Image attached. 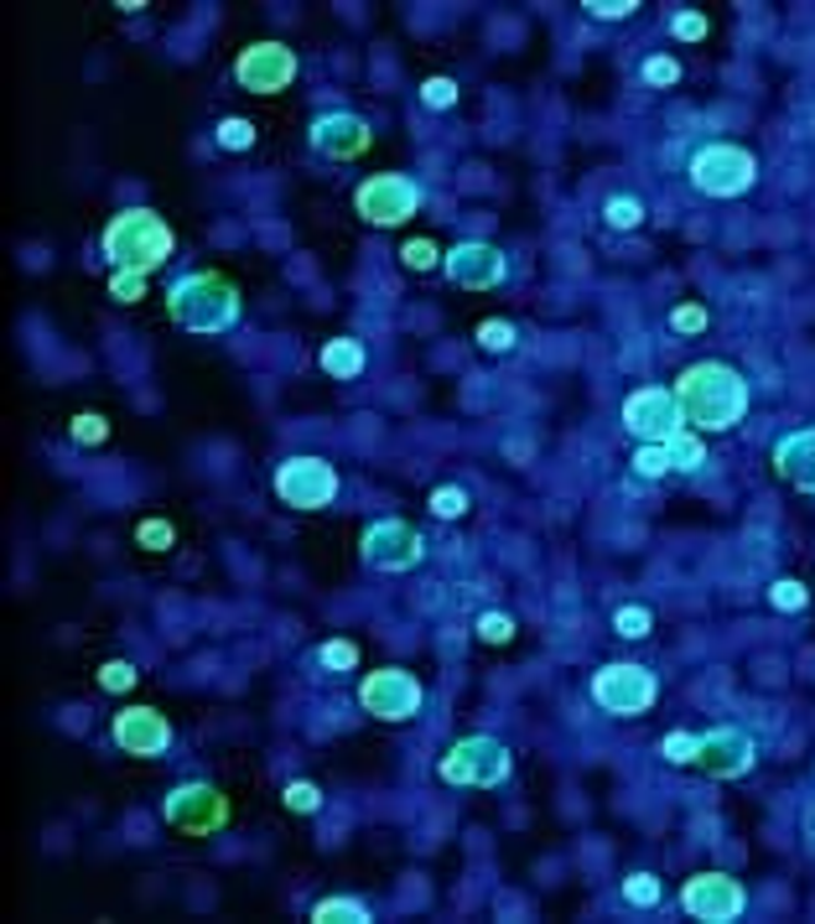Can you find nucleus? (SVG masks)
I'll return each mask as SVG.
<instances>
[{
  "label": "nucleus",
  "instance_id": "16",
  "mask_svg": "<svg viewBox=\"0 0 815 924\" xmlns=\"http://www.w3.org/2000/svg\"><path fill=\"white\" fill-rule=\"evenodd\" d=\"M307 141H312V151L327 156V161H359V156L374 146V130H369V120L353 115V109H327V115L312 120Z\"/></svg>",
  "mask_w": 815,
  "mask_h": 924
},
{
  "label": "nucleus",
  "instance_id": "21",
  "mask_svg": "<svg viewBox=\"0 0 815 924\" xmlns=\"http://www.w3.org/2000/svg\"><path fill=\"white\" fill-rule=\"evenodd\" d=\"M312 924H374V909L353 893H327L312 903Z\"/></svg>",
  "mask_w": 815,
  "mask_h": 924
},
{
  "label": "nucleus",
  "instance_id": "28",
  "mask_svg": "<svg viewBox=\"0 0 815 924\" xmlns=\"http://www.w3.org/2000/svg\"><path fill=\"white\" fill-rule=\"evenodd\" d=\"M769 602L779 608V613H805V608H811V587L794 581V577H779L769 587Z\"/></svg>",
  "mask_w": 815,
  "mask_h": 924
},
{
  "label": "nucleus",
  "instance_id": "40",
  "mask_svg": "<svg viewBox=\"0 0 815 924\" xmlns=\"http://www.w3.org/2000/svg\"><path fill=\"white\" fill-rule=\"evenodd\" d=\"M670 37H675V43H702V37H707V16H702V11H675V16H670Z\"/></svg>",
  "mask_w": 815,
  "mask_h": 924
},
{
  "label": "nucleus",
  "instance_id": "9",
  "mask_svg": "<svg viewBox=\"0 0 815 924\" xmlns=\"http://www.w3.org/2000/svg\"><path fill=\"white\" fill-rule=\"evenodd\" d=\"M297 73H301L297 47H286L280 37L250 43L235 58V84L244 88V94H280V88L297 84Z\"/></svg>",
  "mask_w": 815,
  "mask_h": 924
},
{
  "label": "nucleus",
  "instance_id": "32",
  "mask_svg": "<svg viewBox=\"0 0 815 924\" xmlns=\"http://www.w3.org/2000/svg\"><path fill=\"white\" fill-rule=\"evenodd\" d=\"M280 800H286V811H297V816H317L322 811V790L312 784V779H291Z\"/></svg>",
  "mask_w": 815,
  "mask_h": 924
},
{
  "label": "nucleus",
  "instance_id": "2",
  "mask_svg": "<svg viewBox=\"0 0 815 924\" xmlns=\"http://www.w3.org/2000/svg\"><path fill=\"white\" fill-rule=\"evenodd\" d=\"M167 317L193 338H224L244 317V297L229 276L218 271H188L167 286Z\"/></svg>",
  "mask_w": 815,
  "mask_h": 924
},
{
  "label": "nucleus",
  "instance_id": "20",
  "mask_svg": "<svg viewBox=\"0 0 815 924\" xmlns=\"http://www.w3.org/2000/svg\"><path fill=\"white\" fill-rule=\"evenodd\" d=\"M317 364L327 380H359L369 364V353L359 338H327V344L317 348Z\"/></svg>",
  "mask_w": 815,
  "mask_h": 924
},
{
  "label": "nucleus",
  "instance_id": "4",
  "mask_svg": "<svg viewBox=\"0 0 815 924\" xmlns=\"http://www.w3.org/2000/svg\"><path fill=\"white\" fill-rule=\"evenodd\" d=\"M515 769V758L510 748L489 737V732H472V737H457L447 753H442V764H436V779L442 784H463V790H494L504 784Z\"/></svg>",
  "mask_w": 815,
  "mask_h": 924
},
{
  "label": "nucleus",
  "instance_id": "33",
  "mask_svg": "<svg viewBox=\"0 0 815 924\" xmlns=\"http://www.w3.org/2000/svg\"><path fill=\"white\" fill-rule=\"evenodd\" d=\"M660 753H666V764H696L702 732H666V737H660Z\"/></svg>",
  "mask_w": 815,
  "mask_h": 924
},
{
  "label": "nucleus",
  "instance_id": "25",
  "mask_svg": "<svg viewBox=\"0 0 815 924\" xmlns=\"http://www.w3.org/2000/svg\"><path fill=\"white\" fill-rule=\"evenodd\" d=\"M68 436H73L79 447H99V442H109V421L99 410H79V416L68 421Z\"/></svg>",
  "mask_w": 815,
  "mask_h": 924
},
{
  "label": "nucleus",
  "instance_id": "24",
  "mask_svg": "<svg viewBox=\"0 0 815 924\" xmlns=\"http://www.w3.org/2000/svg\"><path fill=\"white\" fill-rule=\"evenodd\" d=\"M602 224H608V229H639V224H644V203H639V197H628V193L608 197V203H602Z\"/></svg>",
  "mask_w": 815,
  "mask_h": 924
},
{
  "label": "nucleus",
  "instance_id": "7",
  "mask_svg": "<svg viewBox=\"0 0 815 924\" xmlns=\"http://www.w3.org/2000/svg\"><path fill=\"white\" fill-rule=\"evenodd\" d=\"M353 208L374 229H400V224H410L421 214V182H410L406 172H374L359 182Z\"/></svg>",
  "mask_w": 815,
  "mask_h": 924
},
{
  "label": "nucleus",
  "instance_id": "1",
  "mask_svg": "<svg viewBox=\"0 0 815 924\" xmlns=\"http://www.w3.org/2000/svg\"><path fill=\"white\" fill-rule=\"evenodd\" d=\"M670 389H675L691 431H732L748 416V400H753L748 380L732 364H722V359H702V364L681 369V380Z\"/></svg>",
  "mask_w": 815,
  "mask_h": 924
},
{
  "label": "nucleus",
  "instance_id": "23",
  "mask_svg": "<svg viewBox=\"0 0 815 924\" xmlns=\"http://www.w3.org/2000/svg\"><path fill=\"white\" fill-rule=\"evenodd\" d=\"M468 504H472L468 489H457V483H436V489L427 494V509L436 519H463L468 515Z\"/></svg>",
  "mask_w": 815,
  "mask_h": 924
},
{
  "label": "nucleus",
  "instance_id": "30",
  "mask_svg": "<svg viewBox=\"0 0 815 924\" xmlns=\"http://www.w3.org/2000/svg\"><path fill=\"white\" fill-rule=\"evenodd\" d=\"M634 473L649 478V483H655V478H666V473H675V468H670V452L660 447V442H639V452H634Z\"/></svg>",
  "mask_w": 815,
  "mask_h": 924
},
{
  "label": "nucleus",
  "instance_id": "27",
  "mask_svg": "<svg viewBox=\"0 0 815 924\" xmlns=\"http://www.w3.org/2000/svg\"><path fill=\"white\" fill-rule=\"evenodd\" d=\"M623 899L634 903V909H655V903L666 899V888H660L655 873H628V878H623Z\"/></svg>",
  "mask_w": 815,
  "mask_h": 924
},
{
  "label": "nucleus",
  "instance_id": "6",
  "mask_svg": "<svg viewBox=\"0 0 815 924\" xmlns=\"http://www.w3.org/2000/svg\"><path fill=\"white\" fill-rule=\"evenodd\" d=\"M276 499L286 509H301V515H312V509H327L338 489H344V478L338 468L327 463V457H312V452H301V457H286L276 463Z\"/></svg>",
  "mask_w": 815,
  "mask_h": 924
},
{
  "label": "nucleus",
  "instance_id": "13",
  "mask_svg": "<svg viewBox=\"0 0 815 924\" xmlns=\"http://www.w3.org/2000/svg\"><path fill=\"white\" fill-rule=\"evenodd\" d=\"M681 909L702 924H732L748 909V888L732 873H696V878L681 883Z\"/></svg>",
  "mask_w": 815,
  "mask_h": 924
},
{
  "label": "nucleus",
  "instance_id": "29",
  "mask_svg": "<svg viewBox=\"0 0 815 924\" xmlns=\"http://www.w3.org/2000/svg\"><path fill=\"white\" fill-rule=\"evenodd\" d=\"M214 141H218L224 151H250V146H255V125H250L244 115H229V120H218Z\"/></svg>",
  "mask_w": 815,
  "mask_h": 924
},
{
  "label": "nucleus",
  "instance_id": "18",
  "mask_svg": "<svg viewBox=\"0 0 815 924\" xmlns=\"http://www.w3.org/2000/svg\"><path fill=\"white\" fill-rule=\"evenodd\" d=\"M109 737H115V748L130 753V758H161V753L172 748V722L156 707H125V711H115Z\"/></svg>",
  "mask_w": 815,
  "mask_h": 924
},
{
  "label": "nucleus",
  "instance_id": "12",
  "mask_svg": "<svg viewBox=\"0 0 815 924\" xmlns=\"http://www.w3.org/2000/svg\"><path fill=\"white\" fill-rule=\"evenodd\" d=\"M161 816L172 831L182 837H214L229 826V800L218 795L214 784H203V779H188V784H177L167 805H161Z\"/></svg>",
  "mask_w": 815,
  "mask_h": 924
},
{
  "label": "nucleus",
  "instance_id": "37",
  "mask_svg": "<svg viewBox=\"0 0 815 924\" xmlns=\"http://www.w3.org/2000/svg\"><path fill=\"white\" fill-rule=\"evenodd\" d=\"M400 265H406V271H436V265H442V250H436L431 239H406Z\"/></svg>",
  "mask_w": 815,
  "mask_h": 924
},
{
  "label": "nucleus",
  "instance_id": "38",
  "mask_svg": "<svg viewBox=\"0 0 815 924\" xmlns=\"http://www.w3.org/2000/svg\"><path fill=\"white\" fill-rule=\"evenodd\" d=\"M146 280L151 276H135V271H109V297L125 301V307H135V301L146 297Z\"/></svg>",
  "mask_w": 815,
  "mask_h": 924
},
{
  "label": "nucleus",
  "instance_id": "41",
  "mask_svg": "<svg viewBox=\"0 0 815 924\" xmlns=\"http://www.w3.org/2000/svg\"><path fill=\"white\" fill-rule=\"evenodd\" d=\"M135 681H141V670L130 665V660H105V665H99V686L105 691H130Z\"/></svg>",
  "mask_w": 815,
  "mask_h": 924
},
{
  "label": "nucleus",
  "instance_id": "22",
  "mask_svg": "<svg viewBox=\"0 0 815 924\" xmlns=\"http://www.w3.org/2000/svg\"><path fill=\"white\" fill-rule=\"evenodd\" d=\"M666 452H670V468H675V473H702V468H707V442H702L691 427L675 431V436L666 442Z\"/></svg>",
  "mask_w": 815,
  "mask_h": 924
},
{
  "label": "nucleus",
  "instance_id": "14",
  "mask_svg": "<svg viewBox=\"0 0 815 924\" xmlns=\"http://www.w3.org/2000/svg\"><path fill=\"white\" fill-rule=\"evenodd\" d=\"M623 427H628L634 442H660V447H666L675 431H686V416H681L675 389L644 385V389H634V395L623 400Z\"/></svg>",
  "mask_w": 815,
  "mask_h": 924
},
{
  "label": "nucleus",
  "instance_id": "11",
  "mask_svg": "<svg viewBox=\"0 0 815 924\" xmlns=\"http://www.w3.org/2000/svg\"><path fill=\"white\" fill-rule=\"evenodd\" d=\"M359 556H364V566H374V572L400 577V572H416V566H421L427 540H421V530L406 525V519H374L364 530V540H359Z\"/></svg>",
  "mask_w": 815,
  "mask_h": 924
},
{
  "label": "nucleus",
  "instance_id": "19",
  "mask_svg": "<svg viewBox=\"0 0 815 924\" xmlns=\"http://www.w3.org/2000/svg\"><path fill=\"white\" fill-rule=\"evenodd\" d=\"M774 473L800 494H815V427H800L774 442Z\"/></svg>",
  "mask_w": 815,
  "mask_h": 924
},
{
  "label": "nucleus",
  "instance_id": "5",
  "mask_svg": "<svg viewBox=\"0 0 815 924\" xmlns=\"http://www.w3.org/2000/svg\"><path fill=\"white\" fill-rule=\"evenodd\" d=\"M691 182L707 197H743L758 182V156L738 141H711L691 156Z\"/></svg>",
  "mask_w": 815,
  "mask_h": 924
},
{
  "label": "nucleus",
  "instance_id": "15",
  "mask_svg": "<svg viewBox=\"0 0 815 924\" xmlns=\"http://www.w3.org/2000/svg\"><path fill=\"white\" fill-rule=\"evenodd\" d=\"M442 271H447L452 286H463V291H494L504 286L510 276V260L499 244L489 239H463V244H452L447 255H442Z\"/></svg>",
  "mask_w": 815,
  "mask_h": 924
},
{
  "label": "nucleus",
  "instance_id": "42",
  "mask_svg": "<svg viewBox=\"0 0 815 924\" xmlns=\"http://www.w3.org/2000/svg\"><path fill=\"white\" fill-rule=\"evenodd\" d=\"M421 105H427V109H452V105H457V84H452V79H427V84H421Z\"/></svg>",
  "mask_w": 815,
  "mask_h": 924
},
{
  "label": "nucleus",
  "instance_id": "31",
  "mask_svg": "<svg viewBox=\"0 0 815 924\" xmlns=\"http://www.w3.org/2000/svg\"><path fill=\"white\" fill-rule=\"evenodd\" d=\"M515 323H504V317H489V323H478V348L483 353H510L515 348Z\"/></svg>",
  "mask_w": 815,
  "mask_h": 924
},
{
  "label": "nucleus",
  "instance_id": "36",
  "mask_svg": "<svg viewBox=\"0 0 815 924\" xmlns=\"http://www.w3.org/2000/svg\"><path fill=\"white\" fill-rule=\"evenodd\" d=\"M317 665L322 670H359V645H348V639H327L317 649Z\"/></svg>",
  "mask_w": 815,
  "mask_h": 924
},
{
  "label": "nucleus",
  "instance_id": "3",
  "mask_svg": "<svg viewBox=\"0 0 815 924\" xmlns=\"http://www.w3.org/2000/svg\"><path fill=\"white\" fill-rule=\"evenodd\" d=\"M99 250H105L109 271H135V276H156L167 260L177 255V235L172 224L151 208H125L105 224L99 235Z\"/></svg>",
  "mask_w": 815,
  "mask_h": 924
},
{
  "label": "nucleus",
  "instance_id": "35",
  "mask_svg": "<svg viewBox=\"0 0 815 924\" xmlns=\"http://www.w3.org/2000/svg\"><path fill=\"white\" fill-rule=\"evenodd\" d=\"M644 84L649 88H675L681 84V63H675V58H670V52H660V58H644Z\"/></svg>",
  "mask_w": 815,
  "mask_h": 924
},
{
  "label": "nucleus",
  "instance_id": "10",
  "mask_svg": "<svg viewBox=\"0 0 815 924\" xmlns=\"http://www.w3.org/2000/svg\"><path fill=\"white\" fill-rule=\"evenodd\" d=\"M427 701V686L400 665H385V670H369L364 681H359V707L369 717H380V722H410L416 711Z\"/></svg>",
  "mask_w": 815,
  "mask_h": 924
},
{
  "label": "nucleus",
  "instance_id": "34",
  "mask_svg": "<svg viewBox=\"0 0 815 924\" xmlns=\"http://www.w3.org/2000/svg\"><path fill=\"white\" fill-rule=\"evenodd\" d=\"M472 634H478L483 645H510V639H515V619H510V613H478Z\"/></svg>",
  "mask_w": 815,
  "mask_h": 924
},
{
  "label": "nucleus",
  "instance_id": "17",
  "mask_svg": "<svg viewBox=\"0 0 815 924\" xmlns=\"http://www.w3.org/2000/svg\"><path fill=\"white\" fill-rule=\"evenodd\" d=\"M758 764V743L748 737V728H722L702 732V753H696V769H707L711 779H743Z\"/></svg>",
  "mask_w": 815,
  "mask_h": 924
},
{
  "label": "nucleus",
  "instance_id": "8",
  "mask_svg": "<svg viewBox=\"0 0 815 924\" xmlns=\"http://www.w3.org/2000/svg\"><path fill=\"white\" fill-rule=\"evenodd\" d=\"M587 691H592V701L608 717H644L655 707V696H660V681L644 665H634V660H619V665L592 670V686Z\"/></svg>",
  "mask_w": 815,
  "mask_h": 924
},
{
  "label": "nucleus",
  "instance_id": "26",
  "mask_svg": "<svg viewBox=\"0 0 815 924\" xmlns=\"http://www.w3.org/2000/svg\"><path fill=\"white\" fill-rule=\"evenodd\" d=\"M613 628H619L623 639H649V628H655V613H649L644 602H623L619 613H613Z\"/></svg>",
  "mask_w": 815,
  "mask_h": 924
},
{
  "label": "nucleus",
  "instance_id": "43",
  "mask_svg": "<svg viewBox=\"0 0 815 924\" xmlns=\"http://www.w3.org/2000/svg\"><path fill=\"white\" fill-rule=\"evenodd\" d=\"M135 540H141L146 551H167V545H172V525H167V519H141Z\"/></svg>",
  "mask_w": 815,
  "mask_h": 924
},
{
  "label": "nucleus",
  "instance_id": "39",
  "mask_svg": "<svg viewBox=\"0 0 815 924\" xmlns=\"http://www.w3.org/2000/svg\"><path fill=\"white\" fill-rule=\"evenodd\" d=\"M582 11H587L592 22H628V16L639 11V0H582Z\"/></svg>",
  "mask_w": 815,
  "mask_h": 924
},
{
  "label": "nucleus",
  "instance_id": "44",
  "mask_svg": "<svg viewBox=\"0 0 815 924\" xmlns=\"http://www.w3.org/2000/svg\"><path fill=\"white\" fill-rule=\"evenodd\" d=\"M670 327H675V333H702V327H707V307H696V301L675 307V312H670Z\"/></svg>",
  "mask_w": 815,
  "mask_h": 924
}]
</instances>
